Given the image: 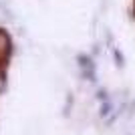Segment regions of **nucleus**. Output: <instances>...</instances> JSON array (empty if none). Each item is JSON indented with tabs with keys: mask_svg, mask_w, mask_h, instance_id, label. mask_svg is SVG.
Returning a JSON list of instances; mask_svg holds the SVG:
<instances>
[{
	"mask_svg": "<svg viewBox=\"0 0 135 135\" xmlns=\"http://www.w3.org/2000/svg\"><path fill=\"white\" fill-rule=\"evenodd\" d=\"M10 36L0 28V69L6 65V61H8V56H10Z\"/></svg>",
	"mask_w": 135,
	"mask_h": 135,
	"instance_id": "1",
	"label": "nucleus"
}]
</instances>
